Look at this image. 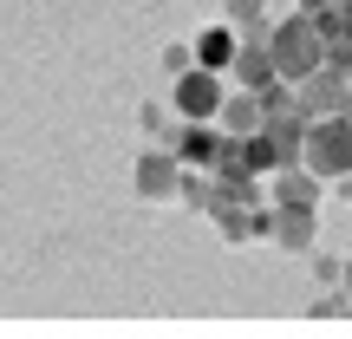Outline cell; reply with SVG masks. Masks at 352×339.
<instances>
[{"mask_svg":"<svg viewBox=\"0 0 352 339\" xmlns=\"http://www.w3.org/2000/svg\"><path fill=\"white\" fill-rule=\"evenodd\" d=\"M222 144H228V131H215V118L176 131V157H183V170H215V164H222Z\"/></svg>","mask_w":352,"mask_h":339,"instance_id":"obj_8","label":"cell"},{"mask_svg":"<svg viewBox=\"0 0 352 339\" xmlns=\"http://www.w3.org/2000/svg\"><path fill=\"white\" fill-rule=\"evenodd\" d=\"M314 287H346V261H340V254H320L314 248Z\"/></svg>","mask_w":352,"mask_h":339,"instance_id":"obj_15","label":"cell"},{"mask_svg":"<svg viewBox=\"0 0 352 339\" xmlns=\"http://www.w3.org/2000/svg\"><path fill=\"white\" fill-rule=\"evenodd\" d=\"M138 124H144V138H151V144H170V151H176V131H183V118H176V105L164 111L157 98H144V105H138Z\"/></svg>","mask_w":352,"mask_h":339,"instance_id":"obj_12","label":"cell"},{"mask_svg":"<svg viewBox=\"0 0 352 339\" xmlns=\"http://www.w3.org/2000/svg\"><path fill=\"white\" fill-rule=\"evenodd\" d=\"M222 20H235V26H261V20H267V0H222Z\"/></svg>","mask_w":352,"mask_h":339,"instance_id":"obj_14","label":"cell"},{"mask_svg":"<svg viewBox=\"0 0 352 339\" xmlns=\"http://www.w3.org/2000/svg\"><path fill=\"white\" fill-rule=\"evenodd\" d=\"M320 202H274V241L287 254H314L320 248Z\"/></svg>","mask_w":352,"mask_h":339,"instance_id":"obj_6","label":"cell"},{"mask_svg":"<svg viewBox=\"0 0 352 339\" xmlns=\"http://www.w3.org/2000/svg\"><path fill=\"white\" fill-rule=\"evenodd\" d=\"M300 164L320 176V183H340V176H352V131L340 124V118H314L300 138Z\"/></svg>","mask_w":352,"mask_h":339,"instance_id":"obj_2","label":"cell"},{"mask_svg":"<svg viewBox=\"0 0 352 339\" xmlns=\"http://www.w3.org/2000/svg\"><path fill=\"white\" fill-rule=\"evenodd\" d=\"M176 189H183V157H176L170 144L164 151H144L138 157V196L144 202H170Z\"/></svg>","mask_w":352,"mask_h":339,"instance_id":"obj_7","label":"cell"},{"mask_svg":"<svg viewBox=\"0 0 352 339\" xmlns=\"http://www.w3.org/2000/svg\"><path fill=\"white\" fill-rule=\"evenodd\" d=\"M189 46H196V65L228 72V65H235V52H241V33H235V20H222V26H202Z\"/></svg>","mask_w":352,"mask_h":339,"instance_id":"obj_9","label":"cell"},{"mask_svg":"<svg viewBox=\"0 0 352 339\" xmlns=\"http://www.w3.org/2000/svg\"><path fill=\"white\" fill-rule=\"evenodd\" d=\"M346 91H352V78L340 72V65H320V72H307L300 85H294V98H300L307 118H340Z\"/></svg>","mask_w":352,"mask_h":339,"instance_id":"obj_4","label":"cell"},{"mask_svg":"<svg viewBox=\"0 0 352 339\" xmlns=\"http://www.w3.org/2000/svg\"><path fill=\"white\" fill-rule=\"evenodd\" d=\"M222 78H228V72L189 65V72L170 85V105H176V118H183V124H202V118H215V111H222V98H228V85H222Z\"/></svg>","mask_w":352,"mask_h":339,"instance_id":"obj_3","label":"cell"},{"mask_svg":"<svg viewBox=\"0 0 352 339\" xmlns=\"http://www.w3.org/2000/svg\"><path fill=\"white\" fill-rule=\"evenodd\" d=\"M215 124H222L228 138H248V131H261V98H254V91H228L222 111H215Z\"/></svg>","mask_w":352,"mask_h":339,"instance_id":"obj_11","label":"cell"},{"mask_svg":"<svg viewBox=\"0 0 352 339\" xmlns=\"http://www.w3.org/2000/svg\"><path fill=\"white\" fill-rule=\"evenodd\" d=\"M320 176L307 170V164H280L274 176H267V202H320Z\"/></svg>","mask_w":352,"mask_h":339,"instance_id":"obj_10","label":"cell"},{"mask_svg":"<svg viewBox=\"0 0 352 339\" xmlns=\"http://www.w3.org/2000/svg\"><path fill=\"white\" fill-rule=\"evenodd\" d=\"M300 7H307V13H320V7H333V0H300Z\"/></svg>","mask_w":352,"mask_h":339,"instance_id":"obj_18","label":"cell"},{"mask_svg":"<svg viewBox=\"0 0 352 339\" xmlns=\"http://www.w3.org/2000/svg\"><path fill=\"white\" fill-rule=\"evenodd\" d=\"M189 65H196V46H164V72L170 78H183Z\"/></svg>","mask_w":352,"mask_h":339,"instance_id":"obj_16","label":"cell"},{"mask_svg":"<svg viewBox=\"0 0 352 339\" xmlns=\"http://www.w3.org/2000/svg\"><path fill=\"white\" fill-rule=\"evenodd\" d=\"M241 157H248V170H254V176H261V170L274 176V170H280V144H274V131H267V124H261V131H248V138H241Z\"/></svg>","mask_w":352,"mask_h":339,"instance_id":"obj_13","label":"cell"},{"mask_svg":"<svg viewBox=\"0 0 352 339\" xmlns=\"http://www.w3.org/2000/svg\"><path fill=\"white\" fill-rule=\"evenodd\" d=\"M228 78H235L241 91H261V85H274V52H267V20L261 26H248V39H241V52H235V65H228Z\"/></svg>","mask_w":352,"mask_h":339,"instance_id":"obj_5","label":"cell"},{"mask_svg":"<svg viewBox=\"0 0 352 339\" xmlns=\"http://www.w3.org/2000/svg\"><path fill=\"white\" fill-rule=\"evenodd\" d=\"M346 294H352V254H346Z\"/></svg>","mask_w":352,"mask_h":339,"instance_id":"obj_19","label":"cell"},{"mask_svg":"<svg viewBox=\"0 0 352 339\" xmlns=\"http://www.w3.org/2000/svg\"><path fill=\"white\" fill-rule=\"evenodd\" d=\"M267 52H274V72L287 78V85H300L307 72H320L327 65V39H320L314 13H294V20H267Z\"/></svg>","mask_w":352,"mask_h":339,"instance_id":"obj_1","label":"cell"},{"mask_svg":"<svg viewBox=\"0 0 352 339\" xmlns=\"http://www.w3.org/2000/svg\"><path fill=\"white\" fill-rule=\"evenodd\" d=\"M340 124H346V131H352V91H346V105H340Z\"/></svg>","mask_w":352,"mask_h":339,"instance_id":"obj_17","label":"cell"}]
</instances>
